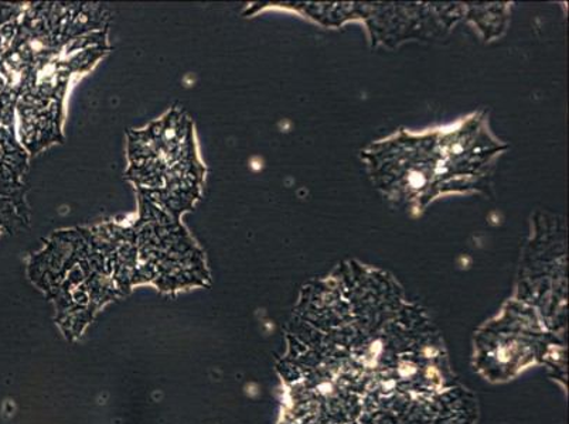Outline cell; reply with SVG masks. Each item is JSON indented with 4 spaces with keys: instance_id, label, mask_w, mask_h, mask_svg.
I'll list each match as a JSON object with an SVG mask.
<instances>
[{
    "instance_id": "1",
    "label": "cell",
    "mask_w": 569,
    "mask_h": 424,
    "mask_svg": "<svg viewBox=\"0 0 569 424\" xmlns=\"http://www.w3.org/2000/svg\"><path fill=\"white\" fill-rule=\"evenodd\" d=\"M278 362V424H476L441 333L390 273L356 261L305 284Z\"/></svg>"
},
{
    "instance_id": "2",
    "label": "cell",
    "mask_w": 569,
    "mask_h": 424,
    "mask_svg": "<svg viewBox=\"0 0 569 424\" xmlns=\"http://www.w3.org/2000/svg\"><path fill=\"white\" fill-rule=\"evenodd\" d=\"M473 369L490 384H506L532 366L567 387V337L546 327L536 310L513 297L473 335Z\"/></svg>"
},
{
    "instance_id": "3",
    "label": "cell",
    "mask_w": 569,
    "mask_h": 424,
    "mask_svg": "<svg viewBox=\"0 0 569 424\" xmlns=\"http://www.w3.org/2000/svg\"><path fill=\"white\" fill-rule=\"evenodd\" d=\"M129 179L141 196L179 220L198 200L204 168L194 150L191 122L180 112H169L151 128L129 139Z\"/></svg>"
},
{
    "instance_id": "4",
    "label": "cell",
    "mask_w": 569,
    "mask_h": 424,
    "mask_svg": "<svg viewBox=\"0 0 569 424\" xmlns=\"http://www.w3.org/2000/svg\"><path fill=\"white\" fill-rule=\"evenodd\" d=\"M372 185L397 209L422 212L448 195L447 164L438 129L413 133L401 129L361 152Z\"/></svg>"
},
{
    "instance_id": "5",
    "label": "cell",
    "mask_w": 569,
    "mask_h": 424,
    "mask_svg": "<svg viewBox=\"0 0 569 424\" xmlns=\"http://www.w3.org/2000/svg\"><path fill=\"white\" fill-rule=\"evenodd\" d=\"M567 292L566 220L538 210L521 251L513 299L535 309L552 333L567 337Z\"/></svg>"
},
{
    "instance_id": "6",
    "label": "cell",
    "mask_w": 569,
    "mask_h": 424,
    "mask_svg": "<svg viewBox=\"0 0 569 424\" xmlns=\"http://www.w3.org/2000/svg\"><path fill=\"white\" fill-rule=\"evenodd\" d=\"M467 18L473 22L476 28L483 30L486 39L500 38L501 32H505L507 26V12L509 8L507 4H472V7H465Z\"/></svg>"
}]
</instances>
